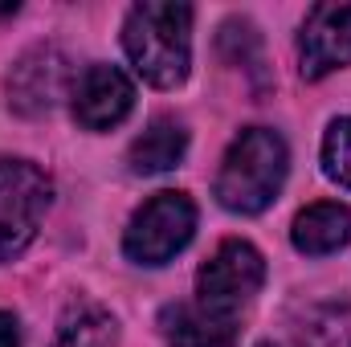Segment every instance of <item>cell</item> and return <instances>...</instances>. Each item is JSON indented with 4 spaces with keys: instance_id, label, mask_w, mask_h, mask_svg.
<instances>
[{
    "instance_id": "cell-13",
    "label": "cell",
    "mask_w": 351,
    "mask_h": 347,
    "mask_svg": "<svg viewBox=\"0 0 351 347\" xmlns=\"http://www.w3.org/2000/svg\"><path fill=\"white\" fill-rule=\"evenodd\" d=\"M323 172L339 188H351V119H335L323 139Z\"/></svg>"
},
{
    "instance_id": "cell-12",
    "label": "cell",
    "mask_w": 351,
    "mask_h": 347,
    "mask_svg": "<svg viewBox=\"0 0 351 347\" xmlns=\"http://www.w3.org/2000/svg\"><path fill=\"white\" fill-rule=\"evenodd\" d=\"M114 339H119L114 319L102 307H90L86 302V307H74L62 319L53 347H114Z\"/></svg>"
},
{
    "instance_id": "cell-8",
    "label": "cell",
    "mask_w": 351,
    "mask_h": 347,
    "mask_svg": "<svg viewBox=\"0 0 351 347\" xmlns=\"http://www.w3.org/2000/svg\"><path fill=\"white\" fill-rule=\"evenodd\" d=\"M135 106V86L119 66H90L74 86V119L86 131H106L123 123Z\"/></svg>"
},
{
    "instance_id": "cell-1",
    "label": "cell",
    "mask_w": 351,
    "mask_h": 347,
    "mask_svg": "<svg viewBox=\"0 0 351 347\" xmlns=\"http://www.w3.org/2000/svg\"><path fill=\"white\" fill-rule=\"evenodd\" d=\"M123 49L152 86H180L192 66V8L164 0L135 4L123 25Z\"/></svg>"
},
{
    "instance_id": "cell-14",
    "label": "cell",
    "mask_w": 351,
    "mask_h": 347,
    "mask_svg": "<svg viewBox=\"0 0 351 347\" xmlns=\"http://www.w3.org/2000/svg\"><path fill=\"white\" fill-rule=\"evenodd\" d=\"M0 347H21V327L8 311H0Z\"/></svg>"
},
{
    "instance_id": "cell-4",
    "label": "cell",
    "mask_w": 351,
    "mask_h": 347,
    "mask_svg": "<svg viewBox=\"0 0 351 347\" xmlns=\"http://www.w3.org/2000/svg\"><path fill=\"white\" fill-rule=\"evenodd\" d=\"M196 233V204L184 192H156L127 225L123 250L139 265L172 261Z\"/></svg>"
},
{
    "instance_id": "cell-10",
    "label": "cell",
    "mask_w": 351,
    "mask_h": 347,
    "mask_svg": "<svg viewBox=\"0 0 351 347\" xmlns=\"http://www.w3.org/2000/svg\"><path fill=\"white\" fill-rule=\"evenodd\" d=\"M164 335L172 347H237V331L225 319L204 315L200 307H168L164 311Z\"/></svg>"
},
{
    "instance_id": "cell-5",
    "label": "cell",
    "mask_w": 351,
    "mask_h": 347,
    "mask_svg": "<svg viewBox=\"0 0 351 347\" xmlns=\"http://www.w3.org/2000/svg\"><path fill=\"white\" fill-rule=\"evenodd\" d=\"M53 184L29 160H0V261H12L33 237L49 208Z\"/></svg>"
},
{
    "instance_id": "cell-15",
    "label": "cell",
    "mask_w": 351,
    "mask_h": 347,
    "mask_svg": "<svg viewBox=\"0 0 351 347\" xmlns=\"http://www.w3.org/2000/svg\"><path fill=\"white\" fill-rule=\"evenodd\" d=\"M262 347H274V344H262Z\"/></svg>"
},
{
    "instance_id": "cell-6",
    "label": "cell",
    "mask_w": 351,
    "mask_h": 347,
    "mask_svg": "<svg viewBox=\"0 0 351 347\" xmlns=\"http://www.w3.org/2000/svg\"><path fill=\"white\" fill-rule=\"evenodd\" d=\"M302 78H327L351 62V4H315L298 33Z\"/></svg>"
},
{
    "instance_id": "cell-3",
    "label": "cell",
    "mask_w": 351,
    "mask_h": 347,
    "mask_svg": "<svg viewBox=\"0 0 351 347\" xmlns=\"http://www.w3.org/2000/svg\"><path fill=\"white\" fill-rule=\"evenodd\" d=\"M265 282V261L250 241H225L196 274V307L213 319L233 323L241 307L254 302Z\"/></svg>"
},
{
    "instance_id": "cell-7",
    "label": "cell",
    "mask_w": 351,
    "mask_h": 347,
    "mask_svg": "<svg viewBox=\"0 0 351 347\" xmlns=\"http://www.w3.org/2000/svg\"><path fill=\"white\" fill-rule=\"evenodd\" d=\"M66 82H70L66 53L53 49V45H37V49H29L12 66V74H8V102L21 115H45L66 94Z\"/></svg>"
},
{
    "instance_id": "cell-2",
    "label": "cell",
    "mask_w": 351,
    "mask_h": 347,
    "mask_svg": "<svg viewBox=\"0 0 351 347\" xmlns=\"http://www.w3.org/2000/svg\"><path fill=\"white\" fill-rule=\"evenodd\" d=\"M286 168H290V152L286 139L269 127H250L233 139L221 176H217V200L229 213H262L274 204V196L286 184Z\"/></svg>"
},
{
    "instance_id": "cell-9",
    "label": "cell",
    "mask_w": 351,
    "mask_h": 347,
    "mask_svg": "<svg viewBox=\"0 0 351 347\" xmlns=\"http://www.w3.org/2000/svg\"><path fill=\"white\" fill-rule=\"evenodd\" d=\"M290 241L298 254L306 258H327L335 250H343L351 241V208L335 204V200H323V204H311L294 217V229H290Z\"/></svg>"
},
{
    "instance_id": "cell-11",
    "label": "cell",
    "mask_w": 351,
    "mask_h": 347,
    "mask_svg": "<svg viewBox=\"0 0 351 347\" xmlns=\"http://www.w3.org/2000/svg\"><path fill=\"white\" fill-rule=\"evenodd\" d=\"M188 152V131L172 123V119H156L135 143H131V172L139 176H156V172H168L184 160Z\"/></svg>"
}]
</instances>
